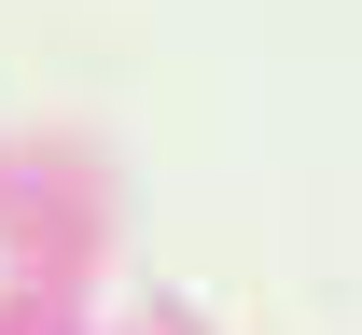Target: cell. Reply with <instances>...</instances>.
I'll return each instance as SVG.
<instances>
[]
</instances>
